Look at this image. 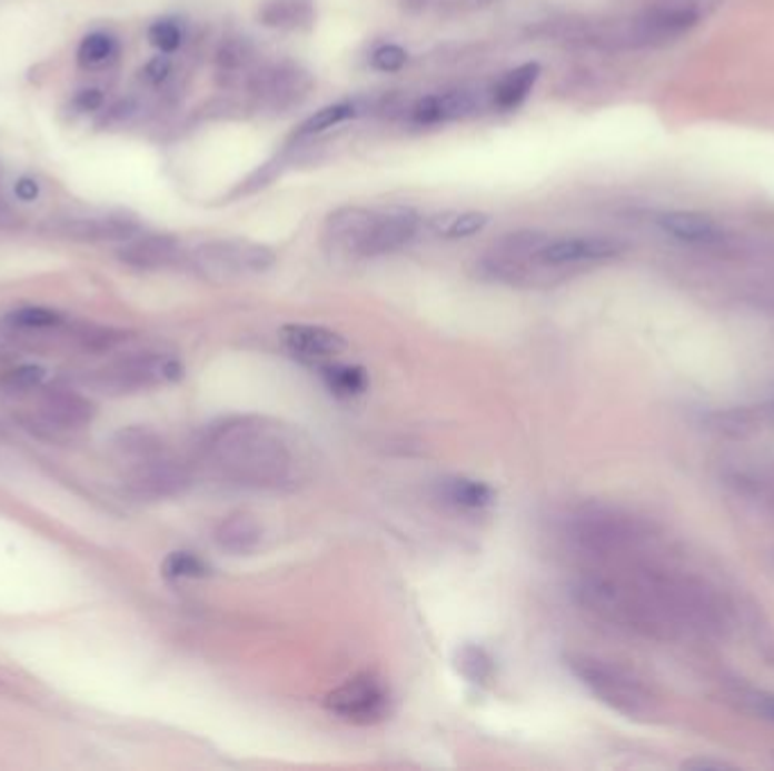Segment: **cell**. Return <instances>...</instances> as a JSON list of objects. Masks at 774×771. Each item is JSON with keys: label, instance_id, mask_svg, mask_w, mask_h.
<instances>
[{"label": "cell", "instance_id": "28", "mask_svg": "<svg viewBox=\"0 0 774 771\" xmlns=\"http://www.w3.org/2000/svg\"><path fill=\"white\" fill-rule=\"evenodd\" d=\"M317 369H319L321 380H325V384L329 388V392L340 397V399H351V397H360L363 392H367L369 378H367L363 367L338 364L331 360V362L319 364Z\"/></svg>", "mask_w": 774, "mask_h": 771}, {"label": "cell", "instance_id": "16", "mask_svg": "<svg viewBox=\"0 0 774 771\" xmlns=\"http://www.w3.org/2000/svg\"><path fill=\"white\" fill-rule=\"evenodd\" d=\"M118 259L135 270H163L181 261V244L172 236L150 233L122 242Z\"/></svg>", "mask_w": 774, "mask_h": 771}, {"label": "cell", "instance_id": "41", "mask_svg": "<svg viewBox=\"0 0 774 771\" xmlns=\"http://www.w3.org/2000/svg\"><path fill=\"white\" fill-rule=\"evenodd\" d=\"M170 73V63L166 61V59H155L152 63H150V67H148V76L155 80V82H161V80H166V76Z\"/></svg>", "mask_w": 774, "mask_h": 771}, {"label": "cell", "instance_id": "1", "mask_svg": "<svg viewBox=\"0 0 774 771\" xmlns=\"http://www.w3.org/2000/svg\"><path fill=\"white\" fill-rule=\"evenodd\" d=\"M198 458L216 478L261 491H292L310 478L315 464L301 430L261 414L211 423L198 441Z\"/></svg>", "mask_w": 774, "mask_h": 771}, {"label": "cell", "instance_id": "31", "mask_svg": "<svg viewBox=\"0 0 774 771\" xmlns=\"http://www.w3.org/2000/svg\"><path fill=\"white\" fill-rule=\"evenodd\" d=\"M46 382V369L39 364H19L0 376V390L12 397L41 392Z\"/></svg>", "mask_w": 774, "mask_h": 771}, {"label": "cell", "instance_id": "36", "mask_svg": "<svg viewBox=\"0 0 774 771\" xmlns=\"http://www.w3.org/2000/svg\"><path fill=\"white\" fill-rule=\"evenodd\" d=\"M116 52V43L109 34H102V32H96V34H89L82 46H80V63H85V67H98V63L107 61L111 54Z\"/></svg>", "mask_w": 774, "mask_h": 771}, {"label": "cell", "instance_id": "7", "mask_svg": "<svg viewBox=\"0 0 774 771\" xmlns=\"http://www.w3.org/2000/svg\"><path fill=\"white\" fill-rule=\"evenodd\" d=\"M181 376L183 364L175 353L137 351L98 367L93 373H89V384L102 394L122 397L163 388V384L181 380Z\"/></svg>", "mask_w": 774, "mask_h": 771}, {"label": "cell", "instance_id": "2", "mask_svg": "<svg viewBox=\"0 0 774 771\" xmlns=\"http://www.w3.org/2000/svg\"><path fill=\"white\" fill-rule=\"evenodd\" d=\"M573 598L587 613L621 631L653 640H671L677 635V629L632 572H583L573 582Z\"/></svg>", "mask_w": 774, "mask_h": 771}, {"label": "cell", "instance_id": "35", "mask_svg": "<svg viewBox=\"0 0 774 771\" xmlns=\"http://www.w3.org/2000/svg\"><path fill=\"white\" fill-rule=\"evenodd\" d=\"M251 54H254V48L247 37H229L222 41L218 50V63L225 71H238L247 67Z\"/></svg>", "mask_w": 774, "mask_h": 771}, {"label": "cell", "instance_id": "40", "mask_svg": "<svg viewBox=\"0 0 774 771\" xmlns=\"http://www.w3.org/2000/svg\"><path fill=\"white\" fill-rule=\"evenodd\" d=\"M39 196V186L32 179H21L17 183V198L23 202H32Z\"/></svg>", "mask_w": 774, "mask_h": 771}, {"label": "cell", "instance_id": "43", "mask_svg": "<svg viewBox=\"0 0 774 771\" xmlns=\"http://www.w3.org/2000/svg\"><path fill=\"white\" fill-rule=\"evenodd\" d=\"M758 705L770 720H774V697H758Z\"/></svg>", "mask_w": 774, "mask_h": 771}, {"label": "cell", "instance_id": "37", "mask_svg": "<svg viewBox=\"0 0 774 771\" xmlns=\"http://www.w3.org/2000/svg\"><path fill=\"white\" fill-rule=\"evenodd\" d=\"M408 52L397 43H385L371 52V69L380 73H397L408 63Z\"/></svg>", "mask_w": 774, "mask_h": 771}, {"label": "cell", "instance_id": "34", "mask_svg": "<svg viewBox=\"0 0 774 771\" xmlns=\"http://www.w3.org/2000/svg\"><path fill=\"white\" fill-rule=\"evenodd\" d=\"M712 425L721 434H727V437H734V439H743V437H750V434L756 432L758 419H756V414H752L747 410H730V412L714 414Z\"/></svg>", "mask_w": 774, "mask_h": 771}, {"label": "cell", "instance_id": "23", "mask_svg": "<svg viewBox=\"0 0 774 771\" xmlns=\"http://www.w3.org/2000/svg\"><path fill=\"white\" fill-rule=\"evenodd\" d=\"M63 327V319L59 312L41 306H26L19 308L0 321V329L10 338H28V336H46V333H59Z\"/></svg>", "mask_w": 774, "mask_h": 771}, {"label": "cell", "instance_id": "29", "mask_svg": "<svg viewBox=\"0 0 774 771\" xmlns=\"http://www.w3.org/2000/svg\"><path fill=\"white\" fill-rule=\"evenodd\" d=\"M734 609L741 613V620L745 624V631L750 635L754 650L761 654V659L767 665H774V627L767 620V615L754 602H747L741 607L734 604Z\"/></svg>", "mask_w": 774, "mask_h": 771}, {"label": "cell", "instance_id": "6", "mask_svg": "<svg viewBox=\"0 0 774 771\" xmlns=\"http://www.w3.org/2000/svg\"><path fill=\"white\" fill-rule=\"evenodd\" d=\"M706 0H655L632 19L614 26L607 39L625 48H657L688 34L704 14Z\"/></svg>", "mask_w": 774, "mask_h": 771}, {"label": "cell", "instance_id": "44", "mask_svg": "<svg viewBox=\"0 0 774 771\" xmlns=\"http://www.w3.org/2000/svg\"><path fill=\"white\" fill-rule=\"evenodd\" d=\"M426 3H428V0H406L408 8H424Z\"/></svg>", "mask_w": 774, "mask_h": 771}, {"label": "cell", "instance_id": "19", "mask_svg": "<svg viewBox=\"0 0 774 771\" xmlns=\"http://www.w3.org/2000/svg\"><path fill=\"white\" fill-rule=\"evenodd\" d=\"M312 87V80L306 71L292 63H281V67L268 69L254 82V91L272 102L275 107H286L304 98Z\"/></svg>", "mask_w": 774, "mask_h": 771}, {"label": "cell", "instance_id": "45", "mask_svg": "<svg viewBox=\"0 0 774 771\" xmlns=\"http://www.w3.org/2000/svg\"><path fill=\"white\" fill-rule=\"evenodd\" d=\"M3 216H8V207L3 204V200H0V220H3Z\"/></svg>", "mask_w": 774, "mask_h": 771}, {"label": "cell", "instance_id": "11", "mask_svg": "<svg viewBox=\"0 0 774 771\" xmlns=\"http://www.w3.org/2000/svg\"><path fill=\"white\" fill-rule=\"evenodd\" d=\"M625 251V244L612 236H568L546 240L537 253L539 263L548 268H566L579 263L612 261Z\"/></svg>", "mask_w": 774, "mask_h": 771}, {"label": "cell", "instance_id": "10", "mask_svg": "<svg viewBox=\"0 0 774 771\" xmlns=\"http://www.w3.org/2000/svg\"><path fill=\"white\" fill-rule=\"evenodd\" d=\"M390 688L376 674H358L329 692L327 709L340 720L358 727L376 724L390 713Z\"/></svg>", "mask_w": 774, "mask_h": 771}, {"label": "cell", "instance_id": "24", "mask_svg": "<svg viewBox=\"0 0 774 771\" xmlns=\"http://www.w3.org/2000/svg\"><path fill=\"white\" fill-rule=\"evenodd\" d=\"M258 21L275 30H304L315 21L312 0H268Z\"/></svg>", "mask_w": 774, "mask_h": 771}, {"label": "cell", "instance_id": "32", "mask_svg": "<svg viewBox=\"0 0 774 771\" xmlns=\"http://www.w3.org/2000/svg\"><path fill=\"white\" fill-rule=\"evenodd\" d=\"M356 116V104L351 102H336V104H327L317 109L315 113H310L301 127H299V137H315L327 130H334V127L351 120Z\"/></svg>", "mask_w": 774, "mask_h": 771}, {"label": "cell", "instance_id": "26", "mask_svg": "<svg viewBox=\"0 0 774 771\" xmlns=\"http://www.w3.org/2000/svg\"><path fill=\"white\" fill-rule=\"evenodd\" d=\"M166 448V441L159 432L143 428V425H129L122 428L116 437H113V451L118 455V460L122 464L143 460L152 453H159Z\"/></svg>", "mask_w": 774, "mask_h": 771}, {"label": "cell", "instance_id": "12", "mask_svg": "<svg viewBox=\"0 0 774 771\" xmlns=\"http://www.w3.org/2000/svg\"><path fill=\"white\" fill-rule=\"evenodd\" d=\"M419 224L421 220L417 211L410 207L393 204L385 209H376L374 224L360 249V256L363 259H376V256L399 251L401 247L413 242V238L419 231Z\"/></svg>", "mask_w": 774, "mask_h": 771}, {"label": "cell", "instance_id": "3", "mask_svg": "<svg viewBox=\"0 0 774 771\" xmlns=\"http://www.w3.org/2000/svg\"><path fill=\"white\" fill-rule=\"evenodd\" d=\"M638 584L651 593L668 622L682 631L721 638L730 631L734 604L723 598L712 584L691 572H679L662 565H638L629 570Z\"/></svg>", "mask_w": 774, "mask_h": 771}, {"label": "cell", "instance_id": "5", "mask_svg": "<svg viewBox=\"0 0 774 771\" xmlns=\"http://www.w3.org/2000/svg\"><path fill=\"white\" fill-rule=\"evenodd\" d=\"M566 668L598 701L618 715L648 720L657 713V697L629 670L589 654H568Z\"/></svg>", "mask_w": 774, "mask_h": 771}, {"label": "cell", "instance_id": "30", "mask_svg": "<svg viewBox=\"0 0 774 771\" xmlns=\"http://www.w3.org/2000/svg\"><path fill=\"white\" fill-rule=\"evenodd\" d=\"M456 670L476 685H485L492 681L494 677V659L487 654V650H483L480 645H474V642H467L458 652H456Z\"/></svg>", "mask_w": 774, "mask_h": 771}, {"label": "cell", "instance_id": "25", "mask_svg": "<svg viewBox=\"0 0 774 771\" xmlns=\"http://www.w3.org/2000/svg\"><path fill=\"white\" fill-rule=\"evenodd\" d=\"M539 73H542V67L537 61L522 63V67H516L514 71L505 73V78L494 89L496 107L503 111L519 107L530 96L533 87L539 80Z\"/></svg>", "mask_w": 774, "mask_h": 771}, {"label": "cell", "instance_id": "18", "mask_svg": "<svg viewBox=\"0 0 774 771\" xmlns=\"http://www.w3.org/2000/svg\"><path fill=\"white\" fill-rule=\"evenodd\" d=\"M376 211L363 209V207H343L336 209L325 224V236L327 240L354 256H360V249L371 231Z\"/></svg>", "mask_w": 774, "mask_h": 771}, {"label": "cell", "instance_id": "4", "mask_svg": "<svg viewBox=\"0 0 774 771\" xmlns=\"http://www.w3.org/2000/svg\"><path fill=\"white\" fill-rule=\"evenodd\" d=\"M562 532L577 552L596 559L627 557L651 539L648 523L605 504L573 509L564 519Z\"/></svg>", "mask_w": 774, "mask_h": 771}, {"label": "cell", "instance_id": "15", "mask_svg": "<svg viewBox=\"0 0 774 771\" xmlns=\"http://www.w3.org/2000/svg\"><path fill=\"white\" fill-rule=\"evenodd\" d=\"M37 412L46 425L57 430H80L96 417L93 403L85 394L67 388L41 390Z\"/></svg>", "mask_w": 774, "mask_h": 771}, {"label": "cell", "instance_id": "42", "mask_svg": "<svg viewBox=\"0 0 774 771\" xmlns=\"http://www.w3.org/2000/svg\"><path fill=\"white\" fill-rule=\"evenodd\" d=\"M80 104H82L85 109L98 107V104H100V93H98V91H85V93L80 96Z\"/></svg>", "mask_w": 774, "mask_h": 771}, {"label": "cell", "instance_id": "8", "mask_svg": "<svg viewBox=\"0 0 774 771\" xmlns=\"http://www.w3.org/2000/svg\"><path fill=\"white\" fill-rule=\"evenodd\" d=\"M277 263V253L249 240H216L190 253V266L207 279L227 281L242 274H261Z\"/></svg>", "mask_w": 774, "mask_h": 771}, {"label": "cell", "instance_id": "20", "mask_svg": "<svg viewBox=\"0 0 774 771\" xmlns=\"http://www.w3.org/2000/svg\"><path fill=\"white\" fill-rule=\"evenodd\" d=\"M214 541L220 550L229 554H251L264 541V528L249 513H229L214 532Z\"/></svg>", "mask_w": 774, "mask_h": 771}, {"label": "cell", "instance_id": "33", "mask_svg": "<svg viewBox=\"0 0 774 771\" xmlns=\"http://www.w3.org/2000/svg\"><path fill=\"white\" fill-rule=\"evenodd\" d=\"M161 572L163 577H168V580H202V577L211 572V568L198 554L181 550V552H170L163 559Z\"/></svg>", "mask_w": 774, "mask_h": 771}, {"label": "cell", "instance_id": "39", "mask_svg": "<svg viewBox=\"0 0 774 771\" xmlns=\"http://www.w3.org/2000/svg\"><path fill=\"white\" fill-rule=\"evenodd\" d=\"M682 767L695 769V771H723V769H730L732 764L723 760H712V758H693V760H686Z\"/></svg>", "mask_w": 774, "mask_h": 771}, {"label": "cell", "instance_id": "17", "mask_svg": "<svg viewBox=\"0 0 774 771\" xmlns=\"http://www.w3.org/2000/svg\"><path fill=\"white\" fill-rule=\"evenodd\" d=\"M659 229L673 240L691 247H721L727 240L725 229L708 216L693 211H671L657 218Z\"/></svg>", "mask_w": 774, "mask_h": 771}, {"label": "cell", "instance_id": "14", "mask_svg": "<svg viewBox=\"0 0 774 771\" xmlns=\"http://www.w3.org/2000/svg\"><path fill=\"white\" fill-rule=\"evenodd\" d=\"M279 336L284 347L295 358L317 367L336 360L347 349V342L340 333L315 324H286Z\"/></svg>", "mask_w": 774, "mask_h": 771}, {"label": "cell", "instance_id": "13", "mask_svg": "<svg viewBox=\"0 0 774 771\" xmlns=\"http://www.w3.org/2000/svg\"><path fill=\"white\" fill-rule=\"evenodd\" d=\"M50 229L54 236L73 242H127L141 233V224L129 216L61 218Z\"/></svg>", "mask_w": 774, "mask_h": 771}, {"label": "cell", "instance_id": "9", "mask_svg": "<svg viewBox=\"0 0 774 771\" xmlns=\"http://www.w3.org/2000/svg\"><path fill=\"white\" fill-rule=\"evenodd\" d=\"M192 482V469L168 451L125 464V484L129 493L143 500H166L181 495Z\"/></svg>", "mask_w": 774, "mask_h": 771}, {"label": "cell", "instance_id": "22", "mask_svg": "<svg viewBox=\"0 0 774 771\" xmlns=\"http://www.w3.org/2000/svg\"><path fill=\"white\" fill-rule=\"evenodd\" d=\"M474 109V100L465 91H448V93H433L413 107V120L417 124H439L448 120H458L467 116Z\"/></svg>", "mask_w": 774, "mask_h": 771}, {"label": "cell", "instance_id": "38", "mask_svg": "<svg viewBox=\"0 0 774 771\" xmlns=\"http://www.w3.org/2000/svg\"><path fill=\"white\" fill-rule=\"evenodd\" d=\"M181 28L175 21H157L150 28V41L161 50V52H175L181 46Z\"/></svg>", "mask_w": 774, "mask_h": 771}, {"label": "cell", "instance_id": "27", "mask_svg": "<svg viewBox=\"0 0 774 771\" xmlns=\"http://www.w3.org/2000/svg\"><path fill=\"white\" fill-rule=\"evenodd\" d=\"M489 224V216L480 211H444L428 220V229L446 240H460L480 233Z\"/></svg>", "mask_w": 774, "mask_h": 771}, {"label": "cell", "instance_id": "21", "mask_svg": "<svg viewBox=\"0 0 774 771\" xmlns=\"http://www.w3.org/2000/svg\"><path fill=\"white\" fill-rule=\"evenodd\" d=\"M437 493L448 507L463 509V511H483V509L492 507L496 500V493L489 484H485L480 480L465 478V475H454V478L439 480Z\"/></svg>", "mask_w": 774, "mask_h": 771}]
</instances>
